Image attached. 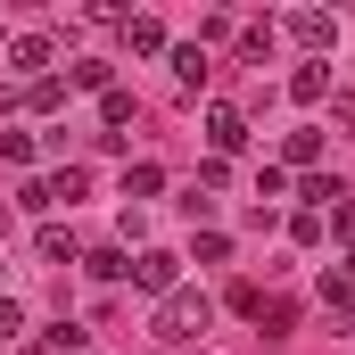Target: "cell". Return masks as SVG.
<instances>
[{
  "label": "cell",
  "instance_id": "cell-8",
  "mask_svg": "<svg viewBox=\"0 0 355 355\" xmlns=\"http://www.w3.org/2000/svg\"><path fill=\"white\" fill-rule=\"evenodd\" d=\"M281 166H297V174H314V166H322V132H314V124H297V132L281 141Z\"/></svg>",
  "mask_w": 355,
  "mask_h": 355
},
{
  "label": "cell",
  "instance_id": "cell-12",
  "mask_svg": "<svg viewBox=\"0 0 355 355\" xmlns=\"http://www.w3.org/2000/svg\"><path fill=\"white\" fill-rule=\"evenodd\" d=\"M67 91H116V67L107 58H75L67 67Z\"/></svg>",
  "mask_w": 355,
  "mask_h": 355
},
{
  "label": "cell",
  "instance_id": "cell-19",
  "mask_svg": "<svg viewBox=\"0 0 355 355\" xmlns=\"http://www.w3.org/2000/svg\"><path fill=\"white\" fill-rule=\"evenodd\" d=\"M322 232H331V240H347V248H355V198H339V207L322 215Z\"/></svg>",
  "mask_w": 355,
  "mask_h": 355
},
{
  "label": "cell",
  "instance_id": "cell-23",
  "mask_svg": "<svg viewBox=\"0 0 355 355\" xmlns=\"http://www.w3.org/2000/svg\"><path fill=\"white\" fill-rule=\"evenodd\" d=\"M272 50V25H240V58H265Z\"/></svg>",
  "mask_w": 355,
  "mask_h": 355
},
{
  "label": "cell",
  "instance_id": "cell-24",
  "mask_svg": "<svg viewBox=\"0 0 355 355\" xmlns=\"http://www.w3.org/2000/svg\"><path fill=\"white\" fill-rule=\"evenodd\" d=\"M17 331H25V306H17V297H0V339H17Z\"/></svg>",
  "mask_w": 355,
  "mask_h": 355
},
{
  "label": "cell",
  "instance_id": "cell-18",
  "mask_svg": "<svg viewBox=\"0 0 355 355\" xmlns=\"http://www.w3.org/2000/svg\"><path fill=\"white\" fill-rule=\"evenodd\" d=\"M83 182H91L83 166H67V174H50V198H58V207H75V198H83Z\"/></svg>",
  "mask_w": 355,
  "mask_h": 355
},
{
  "label": "cell",
  "instance_id": "cell-3",
  "mask_svg": "<svg viewBox=\"0 0 355 355\" xmlns=\"http://www.w3.org/2000/svg\"><path fill=\"white\" fill-rule=\"evenodd\" d=\"M50 58H58V50H50V33H17V42H8V75H25V83H42V75H50Z\"/></svg>",
  "mask_w": 355,
  "mask_h": 355
},
{
  "label": "cell",
  "instance_id": "cell-5",
  "mask_svg": "<svg viewBox=\"0 0 355 355\" xmlns=\"http://www.w3.org/2000/svg\"><path fill=\"white\" fill-rule=\"evenodd\" d=\"M289 33H297V42H306L314 58H322V50L339 42V17H331V8H297V17H289Z\"/></svg>",
  "mask_w": 355,
  "mask_h": 355
},
{
  "label": "cell",
  "instance_id": "cell-9",
  "mask_svg": "<svg viewBox=\"0 0 355 355\" xmlns=\"http://www.w3.org/2000/svg\"><path fill=\"white\" fill-rule=\"evenodd\" d=\"M33 257H42V265H83L75 232H58V223H42V232H33Z\"/></svg>",
  "mask_w": 355,
  "mask_h": 355
},
{
  "label": "cell",
  "instance_id": "cell-15",
  "mask_svg": "<svg viewBox=\"0 0 355 355\" xmlns=\"http://www.w3.org/2000/svg\"><path fill=\"white\" fill-rule=\"evenodd\" d=\"M157 190H166V174H157L149 157H141V166H124V198H132V207H141V198H157Z\"/></svg>",
  "mask_w": 355,
  "mask_h": 355
},
{
  "label": "cell",
  "instance_id": "cell-16",
  "mask_svg": "<svg viewBox=\"0 0 355 355\" xmlns=\"http://www.w3.org/2000/svg\"><path fill=\"white\" fill-rule=\"evenodd\" d=\"M132 116H141V107H132V91H99V124H107V132H124Z\"/></svg>",
  "mask_w": 355,
  "mask_h": 355
},
{
  "label": "cell",
  "instance_id": "cell-22",
  "mask_svg": "<svg viewBox=\"0 0 355 355\" xmlns=\"http://www.w3.org/2000/svg\"><path fill=\"white\" fill-rule=\"evenodd\" d=\"M17 207H25V215H50L58 198H50V182H25V190H17Z\"/></svg>",
  "mask_w": 355,
  "mask_h": 355
},
{
  "label": "cell",
  "instance_id": "cell-4",
  "mask_svg": "<svg viewBox=\"0 0 355 355\" xmlns=\"http://www.w3.org/2000/svg\"><path fill=\"white\" fill-rule=\"evenodd\" d=\"M207 149H215V157H240V149H248V116H240V107H207Z\"/></svg>",
  "mask_w": 355,
  "mask_h": 355
},
{
  "label": "cell",
  "instance_id": "cell-7",
  "mask_svg": "<svg viewBox=\"0 0 355 355\" xmlns=\"http://www.w3.org/2000/svg\"><path fill=\"white\" fill-rule=\"evenodd\" d=\"M207 75H215V58H207L198 42H174V83L182 91H207Z\"/></svg>",
  "mask_w": 355,
  "mask_h": 355
},
{
  "label": "cell",
  "instance_id": "cell-1",
  "mask_svg": "<svg viewBox=\"0 0 355 355\" xmlns=\"http://www.w3.org/2000/svg\"><path fill=\"white\" fill-rule=\"evenodd\" d=\"M207 331H215V297H207V289L182 281L174 297H157V339H166V347H190V339H207Z\"/></svg>",
  "mask_w": 355,
  "mask_h": 355
},
{
  "label": "cell",
  "instance_id": "cell-10",
  "mask_svg": "<svg viewBox=\"0 0 355 355\" xmlns=\"http://www.w3.org/2000/svg\"><path fill=\"white\" fill-rule=\"evenodd\" d=\"M314 297H322L331 314H355V272H347V265H339V272H322V281H314Z\"/></svg>",
  "mask_w": 355,
  "mask_h": 355
},
{
  "label": "cell",
  "instance_id": "cell-14",
  "mask_svg": "<svg viewBox=\"0 0 355 355\" xmlns=\"http://www.w3.org/2000/svg\"><path fill=\"white\" fill-rule=\"evenodd\" d=\"M297 198H306V215H331V207H339L347 190H339L331 174H306V182H297Z\"/></svg>",
  "mask_w": 355,
  "mask_h": 355
},
{
  "label": "cell",
  "instance_id": "cell-17",
  "mask_svg": "<svg viewBox=\"0 0 355 355\" xmlns=\"http://www.w3.org/2000/svg\"><path fill=\"white\" fill-rule=\"evenodd\" d=\"M25 107H33V116H50V107H67V83H58V75H42V83L25 91Z\"/></svg>",
  "mask_w": 355,
  "mask_h": 355
},
{
  "label": "cell",
  "instance_id": "cell-25",
  "mask_svg": "<svg viewBox=\"0 0 355 355\" xmlns=\"http://www.w3.org/2000/svg\"><path fill=\"white\" fill-rule=\"evenodd\" d=\"M347 272H355V248H347Z\"/></svg>",
  "mask_w": 355,
  "mask_h": 355
},
{
  "label": "cell",
  "instance_id": "cell-13",
  "mask_svg": "<svg viewBox=\"0 0 355 355\" xmlns=\"http://www.w3.org/2000/svg\"><path fill=\"white\" fill-rule=\"evenodd\" d=\"M124 42H132V58H157L166 50V25L157 17H124Z\"/></svg>",
  "mask_w": 355,
  "mask_h": 355
},
{
  "label": "cell",
  "instance_id": "cell-20",
  "mask_svg": "<svg viewBox=\"0 0 355 355\" xmlns=\"http://www.w3.org/2000/svg\"><path fill=\"white\" fill-rule=\"evenodd\" d=\"M289 240H297V248H322L331 232H322V215H289Z\"/></svg>",
  "mask_w": 355,
  "mask_h": 355
},
{
  "label": "cell",
  "instance_id": "cell-6",
  "mask_svg": "<svg viewBox=\"0 0 355 355\" xmlns=\"http://www.w3.org/2000/svg\"><path fill=\"white\" fill-rule=\"evenodd\" d=\"M289 99H297V107H314V99H331V58H306V67L289 75Z\"/></svg>",
  "mask_w": 355,
  "mask_h": 355
},
{
  "label": "cell",
  "instance_id": "cell-21",
  "mask_svg": "<svg viewBox=\"0 0 355 355\" xmlns=\"http://www.w3.org/2000/svg\"><path fill=\"white\" fill-rule=\"evenodd\" d=\"M0 157L8 166H33V132H0Z\"/></svg>",
  "mask_w": 355,
  "mask_h": 355
},
{
  "label": "cell",
  "instance_id": "cell-11",
  "mask_svg": "<svg viewBox=\"0 0 355 355\" xmlns=\"http://www.w3.org/2000/svg\"><path fill=\"white\" fill-rule=\"evenodd\" d=\"M83 272H91V281H132V248H91Z\"/></svg>",
  "mask_w": 355,
  "mask_h": 355
},
{
  "label": "cell",
  "instance_id": "cell-2",
  "mask_svg": "<svg viewBox=\"0 0 355 355\" xmlns=\"http://www.w3.org/2000/svg\"><path fill=\"white\" fill-rule=\"evenodd\" d=\"M132 289L174 297V289H182V257H174V248H141V257H132Z\"/></svg>",
  "mask_w": 355,
  "mask_h": 355
}]
</instances>
